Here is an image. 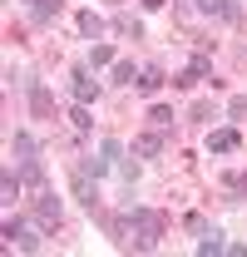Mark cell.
I'll return each instance as SVG.
<instances>
[{
  "instance_id": "12",
  "label": "cell",
  "mask_w": 247,
  "mask_h": 257,
  "mask_svg": "<svg viewBox=\"0 0 247 257\" xmlns=\"http://www.w3.org/2000/svg\"><path fill=\"white\" fill-rule=\"evenodd\" d=\"M198 10H203V15H222V20H232V25L242 20V10H237L232 0H198Z\"/></svg>"
},
{
  "instance_id": "10",
  "label": "cell",
  "mask_w": 247,
  "mask_h": 257,
  "mask_svg": "<svg viewBox=\"0 0 247 257\" xmlns=\"http://www.w3.org/2000/svg\"><path fill=\"white\" fill-rule=\"evenodd\" d=\"M35 154H40L35 134H25V128H15V134H10V159H35Z\"/></svg>"
},
{
  "instance_id": "14",
  "label": "cell",
  "mask_w": 247,
  "mask_h": 257,
  "mask_svg": "<svg viewBox=\"0 0 247 257\" xmlns=\"http://www.w3.org/2000/svg\"><path fill=\"white\" fill-rule=\"evenodd\" d=\"M79 35H84V40H99V35H104V15H94V10H79Z\"/></svg>"
},
{
  "instance_id": "21",
  "label": "cell",
  "mask_w": 247,
  "mask_h": 257,
  "mask_svg": "<svg viewBox=\"0 0 247 257\" xmlns=\"http://www.w3.org/2000/svg\"><path fill=\"white\" fill-rule=\"evenodd\" d=\"M134 79H139V74H134V64H129V60L114 64V84H134Z\"/></svg>"
},
{
  "instance_id": "11",
  "label": "cell",
  "mask_w": 247,
  "mask_h": 257,
  "mask_svg": "<svg viewBox=\"0 0 247 257\" xmlns=\"http://www.w3.org/2000/svg\"><path fill=\"white\" fill-rule=\"evenodd\" d=\"M158 154H163V134H139V139H134V159H158Z\"/></svg>"
},
{
  "instance_id": "19",
  "label": "cell",
  "mask_w": 247,
  "mask_h": 257,
  "mask_svg": "<svg viewBox=\"0 0 247 257\" xmlns=\"http://www.w3.org/2000/svg\"><path fill=\"white\" fill-rule=\"evenodd\" d=\"M30 109L40 114V119L50 114V89H45V84H30Z\"/></svg>"
},
{
  "instance_id": "3",
  "label": "cell",
  "mask_w": 247,
  "mask_h": 257,
  "mask_svg": "<svg viewBox=\"0 0 247 257\" xmlns=\"http://www.w3.org/2000/svg\"><path fill=\"white\" fill-rule=\"evenodd\" d=\"M5 242H10V247H25V252H40V227H30L25 218L10 213V218H5Z\"/></svg>"
},
{
  "instance_id": "5",
  "label": "cell",
  "mask_w": 247,
  "mask_h": 257,
  "mask_svg": "<svg viewBox=\"0 0 247 257\" xmlns=\"http://www.w3.org/2000/svg\"><path fill=\"white\" fill-rule=\"evenodd\" d=\"M74 198L94 213V208H99V178H94V173H84V168H74Z\"/></svg>"
},
{
  "instance_id": "7",
  "label": "cell",
  "mask_w": 247,
  "mask_h": 257,
  "mask_svg": "<svg viewBox=\"0 0 247 257\" xmlns=\"http://www.w3.org/2000/svg\"><path fill=\"white\" fill-rule=\"evenodd\" d=\"M64 0H25V15H30V25H50V20H60Z\"/></svg>"
},
{
  "instance_id": "8",
  "label": "cell",
  "mask_w": 247,
  "mask_h": 257,
  "mask_svg": "<svg viewBox=\"0 0 247 257\" xmlns=\"http://www.w3.org/2000/svg\"><path fill=\"white\" fill-rule=\"evenodd\" d=\"M69 89H74V104H94L99 99V79H94L89 69H74V84Z\"/></svg>"
},
{
  "instance_id": "17",
  "label": "cell",
  "mask_w": 247,
  "mask_h": 257,
  "mask_svg": "<svg viewBox=\"0 0 247 257\" xmlns=\"http://www.w3.org/2000/svg\"><path fill=\"white\" fill-rule=\"evenodd\" d=\"M149 124H154L158 134H168V128H173V109H168V104H154V109H149Z\"/></svg>"
},
{
  "instance_id": "22",
  "label": "cell",
  "mask_w": 247,
  "mask_h": 257,
  "mask_svg": "<svg viewBox=\"0 0 247 257\" xmlns=\"http://www.w3.org/2000/svg\"><path fill=\"white\" fill-rule=\"evenodd\" d=\"M227 114H232V119H247V94L232 99V104H227Z\"/></svg>"
},
{
  "instance_id": "2",
  "label": "cell",
  "mask_w": 247,
  "mask_h": 257,
  "mask_svg": "<svg viewBox=\"0 0 247 257\" xmlns=\"http://www.w3.org/2000/svg\"><path fill=\"white\" fill-rule=\"evenodd\" d=\"M35 218H40V227H60V218H64V203H60V193H50V183L35 188Z\"/></svg>"
},
{
  "instance_id": "13",
  "label": "cell",
  "mask_w": 247,
  "mask_h": 257,
  "mask_svg": "<svg viewBox=\"0 0 247 257\" xmlns=\"http://www.w3.org/2000/svg\"><path fill=\"white\" fill-rule=\"evenodd\" d=\"M114 64H119L114 45H89V69H114Z\"/></svg>"
},
{
  "instance_id": "6",
  "label": "cell",
  "mask_w": 247,
  "mask_h": 257,
  "mask_svg": "<svg viewBox=\"0 0 247 257\" xmlns=\"http://www.w3.org/2000/svg\"><path fill=\"white\" fill-rule=\"evenodd\" d=\"M237 149H242V134H237L232 124H227V128H213V134H208V154H237Z\"/></svg>"
},
{
  "instance_id": "18",
  "label": "cell",
  "mask_w": 247,
  "mask_h": 257,
  "mask_svg": "<svg viewBox=\"0 0 247 257\" xmlns=\"http://www.w3.org/2000/svg\"><path fill=\"white\" fill-rule=\"evenodd\" d=\"M69 128H74V134H89V128H94L89 104H74V114H69Z\"/></svg>"
},
{
  "instance_id": "15",
  "label": "cell",
  "mask_w": 247,
  "mask_h": 257,
  "mask_svg": "<svg viewBox=\"0 0 247 257\" xmlns=\"http://www.w3.org/2000/svg\"><path fill=\"white\" fill-rule=\"evenodd\" d=\"M134 84H139V89H144V94H154L158 84H163V69H158V64H144V69H139V79H134Z\"/></svg>"
},
{
  "instance_id": "20",
  "label": "cell",
  "mask_w": 247,
  "mask_h": 257,
  "mask_svg": "<svg viewBox=\"0 0 247 257\" xmlns=\"http://www.w3.org/2000/svg\"><path fill=\"white\" fill-rule=\"evenodd\" d=\"M114 30H119V35H134V40H139V35H144V25H139L134 15H119V20H114Z\"/></svg>"
},
{
  "instance_id": "4",
  "label": "cell",
  "mask_w": 247,
  "mask_h": 257,
  "mask_svg": "<svg viewBox=\"0 0 247 257\" xmlns=\"http://www.w3.org/2000/svg\"><path fill=\"white\" fill-rule=\"evenodd\" d=\"M119 154H124V144H119V139H99V154H94V159H84L79 168H84V173H94V178H104V173L119 163Z\"/></svg>"
},
{
  "instance_id": "9",
  "label": "cell",
  "mask_w": 247,
  "mask_h": 257,
  "mask_svg": "<svg viewBox=\"0 0 247 257\" xmlns=\"http://www.w3.org/2000/svg\"><path fill=\"white\" fill-rule=\"evenodd\" d=\"M15 173H20L25 188H45V163H40V154L35 159H15Z\"/></svg>"
},
{
  "instance_id": "16",
  "label": "cell",
  "mask_w": 247,
  "mask_h": 257,
  "mask_svg": "<svg viewBox=\"0 0 247 257\" xmlns=\"http://www.w3.org/2000/svg\"><path fill=\"white\" fill-rule=\"evenodd\" d=\"M198 252H203V257H213V252H227V242H222V232H217V227H208V232L198 237Z\"/></svg>"
},
{
  "instance_id": "1",
  "label": "cell",
  "mask_w": 247,
  "mask_h": 257,
  "mask_svg": "<svg viewBox=\"0 0 247 257\" xmlns=\"http://www.w3.org/2000/svg\"><path fill=\"white\" fill-rule=\"evenodd\" d=\"M109 232L119 237L124 247L149 252V247H158V237H163V218H158L154 208H129L124 218H114V223H109Z\"/></svg>"
},
{
  "instance_id": "23",
  "label": "cell",
  "mask_w": 247,
  "mask_h": 257,
  "mask_svg": "<svg viewBox=\"0 0 247 257\" xmlns=\"http://www.w3.org/2000/svg\"><path fill=\"white\" fill-rule=\"evenodd\" d=\"M139 5H144V10H163L168 0H139Z\"/></svg>"
}]
</instances>
